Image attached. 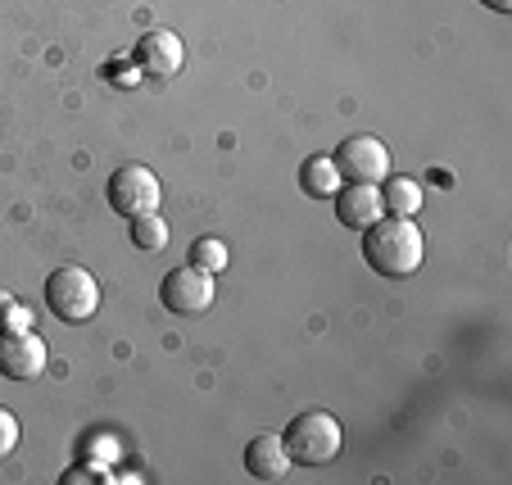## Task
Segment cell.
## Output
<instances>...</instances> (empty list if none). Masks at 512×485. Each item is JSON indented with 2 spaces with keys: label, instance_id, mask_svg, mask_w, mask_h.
<instances>
[{
  "label": "cell",
  "instance_id": "1",
  "mask_svg": "<svg viewBox=\"0 0 512 485\" xmlns=\"http://www.w3.org/2000/svg\"><path fill=\"white\" fill-rule=\"evenodd\" d=\"M363 259L372 272L390 277V282H404L422 268L426 259V236L413 218H377V223L363 232Z\"/></svg>",
  "mask_w": 512,
  "mask_h": 485
},
{
  "label": "cell",
  "instance_id": "2",
  "mask_svg": "<svg viewBox=\"0 0 512 485\" xmlns=\"http://www.w3.org/2000/svg\"><path fill=\"white\" fill-rule=\"evenodd\" d=\"M281 440H286L290 463H300V467H327L331 458L340 454V445H345V431H340V422L331 418V413L313 408V413L290 418V427L281 431Z\"/></svg>",
  "mask_w": 512,
  "mask_h": 485
},
{
  "label": "cell",
  "instance_id": "3",
  "mask_svg": "<svg viewBox=\"0 0 512 485\" xmlns=\"http://www.w3.org/2000/svg\"><path fill=\"white\" fill-rule=\"evenodd\" d=\"M46 309L55 313L59 322L78 327V322L96 318L100 309V282L91 277L82 263H64L46 277Z\"/></svg>",
  "mask_w": 512,
  "mask_h": 485
},
{
  "label": "cell",
  "instance_id": "4",
  "mask_svg": "<svg viewBox=\"0 0 512 485\" xmlns=\"http://www.w3.org/2000/svg\"><path fill=\"white\" fill-rule=\"evenodd\" d=\"M105 195H109V204H114V214L141 218V214H155V209H159L164 186H159V177L150 173L145 164H123V168H114Z\"/></svg>",
  "mask_w": 512,
  "mask_h": 485
},
{
  "label": "cell",
  "instance_id": "5",
  "mask_svg": "<svg viewBox=\"0 0 512 485\" xmlns=\"http://www.w3.org/2000/svg\"><path fill=\"white\" fill-rule=\"evenodd\" d=\"M159 300H164V309L177 313V318H195V313L213 309V300H218L213 272H200L195 263H186V268H173L164 282H159Z\"/></svg>",
  "mask_w": 512,
  "mask_h": 485
},
{
  "label": "cell",
  "instance_id": "6",
  "mask_svg": "<svg viewBox=\"0 0 512 485\" xmlns=\"http://www.w3.org/2000/svg\"><path fill=\"white\" fill-rule=\"evenodd\" d=\"M336 168H340V177L345 182H372V186H381L390 177V150L381 146L377 136H349V141H340L336 146Z\"/></svg>",
  "mask_w": 512,
  "mask_h": 485
},
{
  "label": "cell",
  "instance_id": "7",
  "mask_svg": "<svg viewBox=\"0 0 512 485\" xmlns=\"http://www.w3.org/2000/svg\"><path fill=\"white\" fill-rule=\"evenodd\" d=\"M50 354L37 331H0V377L10 381H37L46 372Z\"/></svg>",
  "mask_w": 512,
  "mask_h": 485
},
{
  "label": "cell",
  "instance_id": "8",
  "mask_svg": "<svg viewBox=\"0 0 512 485\" xmlns=\"http://www.w3.org/2000/svg\"><path fill=\"white\" fill-rule=\"evenodd\" d=\"M186 64V46L177 32L168 28H150L141 41H136V68L150 73V78H177Z\"/></svg>",
  "mask_w": 512,
  "mask_h": 485
},
{
  "label": "cell",
  "instance_id": "9",
  "mask_svg": "<svg viewBox=\"0 0 512 485\" xmlns=\"http://www.w3.org/2000/svg\"><path fill=\"white\" fill-rule=\"evenodd\" d=\"M331 204H336V218L349 227V232H368L377 218H386L381 191L372 182H345L336 195H331Z\"/></svg>",
  "mask_w": 512,
  "mask_h": 485
},
{
  "label": "cell",
  "instance_id": "10",
  "mask_svg": "<svg viewBox=\"0 0 512 485\" xmlns=\"http://www.w3.org/2000/svg\"><path fill=\"white\" fill-rule=\"evenodd\" d=\"M290 454H286V440L281 436H254L250 445H245V472L254 476V481H286L290 476Z\"/></svg>",
  "mask_w": 512,
  "mask_h": 485
},
{
  "label": "cell",
  "instance_id": "11",
  "mask_svg": "<svg viewBox=\"0 0 512 485\" xmlns=\"http://www.w3.org/2000/svg\"><path fill=\"white\" fill-rule=\"evenodd\" d=\"M377 191H381V204H386L390 218H417V214H422L426 191H422V182H417V177H404V173L395 177V173H390Z\"/></svg>",
  "mask_w": 512,
  "mask_h": 485
},
{
  "label": "cell",
  "instance_id": "12",
  "mask_svg": "<svg viewBox=\"0 0 512 485\" xmlns=\"http://www.w3.org/2000/svg\"><path fill=\"white\" fill-rule=\"evenodd\" d=\"M300 186H304V195H313V200H331V195L345 186V177H340V168L331 155H313L300 164Z\"/></svg>",
  "mask_w": 512,
  "mask_h": 485
},
{
  "label": "cell",
  "instance_id": "13",
  "mask_svg": "<svg viewBox=\"0 0 512 485\" xmlns=\"http://www.w3.org/2000/svg\"><path fill=\"white\" fill-rule=\"evenodd\" d=\"M168 241H173V232H168V223L159 218V209H155V214L132 218V245L141 254H164Z\"/></svg>",
  "mask_w": 512,
  "mask_h": 485
},
{
  "label": "cell",
  "instance_id": "14",
  "mask_svg": "<svg viewBox=\"0 0 512 485\" xmlns=\"http://www.w3.org/2000/svg\"><path fill=\"white\" fill-rule=\"evenodd\" d=\"M118 454H123V449H118V436H109V431H91V436H82V445H78L82 463L100 467V472H114Z\"/></svg>",
  "mask_w": 512,
  "mask_h": 485
},
{
  "label": "cell",
  "instance_id": "15",
  "mask_svg": "<svg viewBox=\"0 0 512 485\" xmlns=\"http://www.w3.org/2000/svg\"><path fill=\"white\" fill-rule=\"evenodd\" d=\"M186 263H195L200 272H213V277H218V272L232 263V250H227V241H218V236H200V241L191 245V259Z\"/></svg>",
  "mask_w": 512,
  "mask_h": 485
},
{
  "label": "cell",
  "instance_id": "16",
  "mask_svg": "<svg viewBox=\"0 0 512 485\" xmlns=\"http://www.w3.org/2000/svg\"><path fill=\"white\" fill-rule=\"evenodd\" d=\"M19 418H14L10 408H0V458H10L14 449H19Z\"/></svg>",
  "mask_w": 512,
  "mask_h": 485
},
{
  "label": "cell",
  "instance_id": "17",
  "mask_svg": "<svg viewBox=\"0 0 512 485\" xmlns=\"http://www.w3.org/2000/svg\"><path fill=\"white\" fill-rule=\"evenodd\" d=\"M5 331H32V309H28V304H14V309H10V322H5Z\"/></svg>",
  "mask_w": 512,
  "mask_h": 485
},
{
  "label": "cell",
  "instance_id": "18",
  "mask_svg": "<svg viewBox=\"0 0 512 485\" xmlns=\"http://www.w3.org/2000/svg\"><path fill=\"white\" fill-rule=\"evenodd\" d=\"M14 304H19V300H14L10 291H0V331H5V322H10V309H14Z\"/></svg>",
  "mask_w": 512,
  "mask_h": 485
},
{
  "label": "cell",
  "instance_id": "19",
  "mask_svg": "<svg viewBox=\"0 0 512 485\" xmlns=\"http://www.w3.org/2000/svg\"><path fill=\"white\" fill-rule=\"evenodd\" d=\"M485 10H494V14H512V0H481Z\"/></svg>",
  "mask_w": 512,
  "mask_h": 485
}]
</instances>
